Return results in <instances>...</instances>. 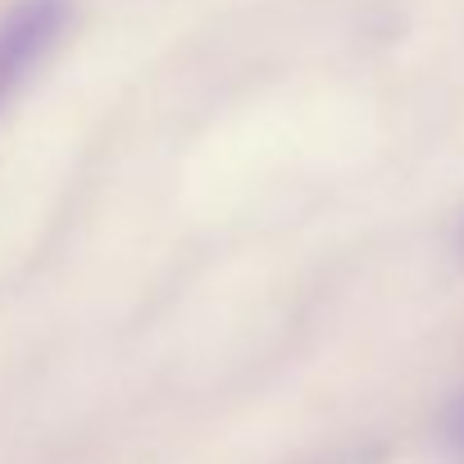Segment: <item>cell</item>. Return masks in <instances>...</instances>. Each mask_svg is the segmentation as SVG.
<instances>
[{"label":"cell","instance_id":"6da1fadb","mask_svg":"<svg viewBox=\"0 0 464 464\" xmlns=\"http://www.w3.org/2000/svg\"><path fill=\"white\" fill-rule=\"evenodd\" d=\"M73 0H14L0 10V101H5L60 42Z\"/></svg>","mask_w":464,"mask_h":464},{"label":"cell","instance_id":"7a4b0ae2","mask_svg":"<svg viewBox=\"0 0 464 464\" xmlns=\"http://www.w3.org/2000/svg\"><path fill=\"white\" fill-rule=\"evenodd\" d=\"M446 441L455 446V455L464 459V396H455L450 414H446Z\"/></svg>","mask_w":464,"mask_h":464}]
</instances>
